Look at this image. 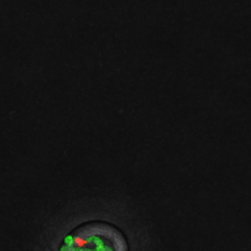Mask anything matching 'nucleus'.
I'll return each mask as SVG.
<instances>
[{"label": "nucleus", "mask_w": 251, "mask_h": 251, "mask_svg": "<svg viewBox=\"0 0 251 251\" xmlns=\"http://www.w3.org/2000/svg\"><path fill=\"white\" fill-rule=\"evenodd\" d=\"M59 251H128V243L118 227L96 221L71 231Z\"/></svg>", "instance_id": "f257e3e1"}]
</instances>
